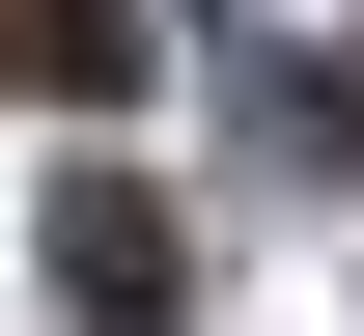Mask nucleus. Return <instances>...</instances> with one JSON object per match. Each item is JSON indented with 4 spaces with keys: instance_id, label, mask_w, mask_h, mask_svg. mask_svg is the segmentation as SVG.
<instances>
[{
    "instance_id": "1",
    "label": "nucleus",
    "mask_w": 364,
    "mask_h": 336,
    "mask_svg": "<svg viewBox=\"0 0 364 336\" xmlns=\"http://www.w3.org/2000/svg\"><path fill=\"white\" fill-rule=\"evenodd\" d=\"M56 308H85V336H140V308H168V196H112V168L56 196Z\"/></svg>"
}]
</instances>
